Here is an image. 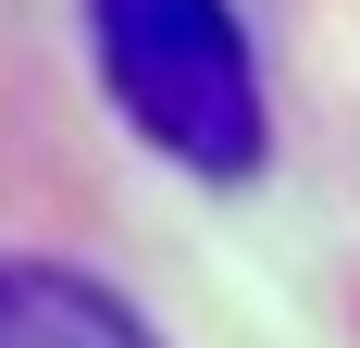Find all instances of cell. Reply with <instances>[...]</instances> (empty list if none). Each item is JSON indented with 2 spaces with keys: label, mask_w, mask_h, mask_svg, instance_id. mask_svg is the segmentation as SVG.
Masks as SVG:
<instances>
[{
  "label": "cell",
  "mask_w": 360,
  "mask_h": 348,
  "mask_svg": "<svg viewBox=\"0 0 360 348\" xmlns=\"http://www.w3.org/2000/svg\"><path fill=\"white\" fill-rule=\"evenodd\" d=\"M87 50H100L112 112L199 187H249L274 162V100H261V50L236 0H87Z\"/></svg>",
  "instance_id": "6da1fadb"
},
{
  "label": "cell",
  "mask_w": 360,
  "mask_h": 348,
  "mask_svg": "<svg viewBox=\"0 0 360 348\" xmlns=\"http://www.w3.org/2000/svg\"><path fill=\"white\" fill-rule=\"evenodd\" d=\"M0 348H162V336L75 261H0Z\"/></svg>",
  "instance_id": "7a4b0ae2"
}]
</instances>
